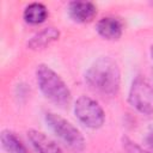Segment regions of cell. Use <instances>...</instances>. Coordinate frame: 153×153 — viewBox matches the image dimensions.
Returning a JSON list of instances; mask_svg holds the SVG:
<instances>
[{"mask_svg": "<svg viewBox=\"0 0 153 153\" xmlns=\"http://www.w3.org/2000/svg\"><path fill=\"white\" fill-rule=\"evenodd\" d=\"M85 82L102 96H116L121 86V71L117 62L110 56L98 57L86 71Z\"/></svg>", "mask_w": 153, "mask_h": 153, "instance_id": "1", "label": "cell"}, {"mask_svg": "<svg viewBox=\"0 0 153 153\" xmlns=\"http://www.w3.org/2000/svg\"><path fill=\"white\" fill-rule=\"evenodd\" d=\"M145 142H146L147 147L149 148V151L153 152V128L147 131V134L145 136Z\"/></svg>", "mask_w": 153, "mask_h": 153, "instance_id": "13", "label": "cell"}, {"mask_svg": "<svg viewBox=\"0 0 153 153\" xmlns=\"http://www.w3.org/2000/svg\"><path fill=\"white\" fill-rule=\"evenodd\" d=\"M96 31L108 41H117L123 33V23L116 17H103L96 24Z\"/></svg>", "mask_w": 153, "mask_h": 153, "instance_id": "7", "label": "cell"}, {"mask_svg": "<svg viewBox=\"0 0 153 153\" xmlns=\"http://www.w3.org/2000/svg\"><path fill=\"white\" fill-rule=\"evenodd\" d=\"M68 14L73 22L85 24L94 19L97 7L91 1H72L68 4Z\"/></svg>", "mask_w": 153, "mask_h": 153, "instance_id": "6", "label": "cell"}, {"mask_svg": "<svg viewBox=\"0 0 153 153\" xmlns=\"http://www.w3.org/2000/svg\"><path fill=\"white\" fill-rule=\"evenodd\" d=\"M1 147L6 153H30L17 134L10 129H4L0 134Z\"/></svg>", "mask_w": 153, "mask_h": 153, "instance_id": "10", "label": "cell"}, {"mask_svg": "<svg viewBox=\"0 0 153 153\" xmlns=\"http://www.w3.org/2000/svg\"><path fill=\"white\" fill-rule=\"evenodd\" d=\"M121 146L126 153H153L152 151L142 148L139 143L133 141L128 136H122L121 137Z\"/></svg>", "mask_w": 153, "mask_h": 153, "instance_id": "12", "label": "cell"}, {"mask_svg": "<svg viewBox=\"0 0 153 153\" xmlns=\"http://www.w3.org/2000/svg\"><path fill=\"white\" fill-rule=\"evenodd\" d=\"M59 38H60V31L54 26H48L36 32L33 36H31L26 45L31 50H41L47 48Z\"/></svg>", "mask_w": 153, "mask_h": 153, "instance_id": "9", "label": "cell"}, {"mask_svg": "<svg viewBox=\"0 0 153 153\" xmlns=\"http://www.w3.org/2000/svg\"><path fill=\"white\" fill-rule=\"evenodd\" d=\"M48 17L47 7L41 2H31L29 4L23 13L24 20L30 25H38L45 22Z\"/></svg>", "mask_w": 153, "mask_h": 153, "instance_id": "11", "label": "cell"}, {"mask_svg": "<svg viewBox=\"0 0 153 153\" xmlns=\"http://www.w3.org/2000/svg\"><path fill=\"white\" fill-rule=\"evenodd\" d=\"M73 111L78 121L90 129H99L103 127L105 122V112L100 104L88 97V96H80L74 102Z\"/></svg>", "mask_w": 153, "mask_h": 153, "instance_id": "4", "label": "cell"}, {"mask_svg": "<svg viewBox=\"0 0 153 153\" xmlns=\"http://www.w3.org/2000/svg\"><path fill=\"white\" fill-rule=\"evenodd\" d=\"M27 139L38 153H63L62 148L53 139H50L47 134L39 130H27Z\"/></svg>", "mask_w": 153, "mask_h": 153, "instance_id": "8", "label": "cell"}, {"mask_svg": "<svg viewBox=\"0 0 153 153\" xmlns=\"http://www.w3.org/2000/svg\"><path fill=\"white\" fill-rule=\"evenodd\" d=\"M128 102L131 108L142 115L153 114V86L145 76L137 75L133 79L128 93Z\"/></svg>", "mask_w": 153, "mask_h": 153, "instance_id": "5", "label": "cell"}, {"mask_svg": "<svg viewBox=\"0 0 153 153\" xmlns=\"http://www.w3.org/2000/svg\"><path fill=\"white\" fill-rule=\"evenodd\" d=\"M36 81L42 94L60 108L69 104L72 93L62 78L48 65L41 63L36 68Z\"/></svg>", "mask_w": 153, "mask_h": 153, "instance_id": "2", "label": "cell"}, {"mask_svg": "<svg viewBox=\"0 0 153 153\" xmlns=\"http://www.w3.org/2000/svg\"><path fill=\"white\" fill-rule=\"evenodd\" d=\"M149 54H151V57H152V60H153V44L151 45V49H149Z\"/></svg>", "mask_w": 153, "mask_h": 153, "instance_id": "14", "label": "cell"}, {"mask_svg": "<svg viewBox=\"0 0 153 153\" xmlns=\"http://www.w3.org/2000/svg\"><path fill=\"white\" fill-rule=\"evenodd\" d=\"M47 126L50 130L72 151L80 153L86 147V140L82 133L68 120L55 114L47 112L44 116Z\"/></svg>", "mask_w": 153, "mask_h": 153, "instance_id": "3", "label": "cell"}]
</instances>
